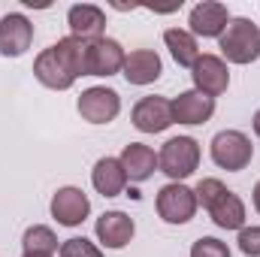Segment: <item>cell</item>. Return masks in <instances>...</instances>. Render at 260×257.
<instances>
[{"instance_id":"6da1fadb","label":"cell","mask_w":260,"mask_h":257,"mask_svg":"<svg viewBox=\"0 0 260 257\" xmlns=\"http://www.w3.org/2000/svg\"><path fill=\"white\" fill-rule=\"evenodd\" d=\"M197 203L209 212L215 227L221 230H242L245 227V203L236 191H230L221 179H200L197 182Z\"/></svg>"},{"instance_id":"4fadbf2b","label":"cell","mask_w":260,"mask_h":257,"mask_svg":"<svg viewBox=\"0 0 260 257\" xmlns=\"http://www.w3.org/2000/svg\"><path fill=\"white\" fill-rule=\"evenodd\" d=\"M124 58L127 52L121 49L118 40L112 37H100L88 43V76H115L124 70Z\"/></svg>"},{"instance_id":"7402d4cb","label":"cell","mask_w":260,"mask_h":257,"mask_svg":"<svg viewBox=\"0 0 260 257\" xmlns=\"http://www.w3.org/2000/svg\"><path fill=\"white\" fill-rule=\"evenodd\" d=\"M21 248H24V254H46V257H55L58 251H61L55 230L46 227V224H34V227H27L24 236H21Z\"/></svg>"},{"instance_id":"277c9868","label":"cell","mask_w":260,"mask_h":257,"mask_svg":"<svg viewBox=\"0 0 260 257\" xmlns=\"http://www.w3.org/2000/svg\"><path fill=\"white\" fill-rule=\"evenodd\" d=\"M209 154H212L215 167H221L227 173H242L254 157V145L242 130H221L212 136Z\"/></svg>"},{"instance_id":"7a4b0ae2","label":"cell","mask_w":260,"mask_h":257,"mask_svg":"<svg viewBox=\"0 0 260 257\" xmlns=\"http://www.w3.org/2000/svg\"><path fill=\"white\" fill-rule=\"evenodd\" d=\"M224 64H254L260 58V27L251 18H230L227 30L218 37Z\"/></svg>"},{"instance_id":"ffe728a7","label":"cell","mask_w":260,"mask_h":257,"mask_svg":"<svg viewBox=\"0 0 260 257\" xmlns=\"http://www.w3.org/2000/svg\"><path fill=\"white\" fill-rule=\"evenodd\" d=\"M164 43L173 55V61L179 67H194L200 58V46H197V37L185 27H167L164 30Z\"/></svg>"},{"instance_id":"2e32d148","label":"cell","mask_w":260,"mask_h":257,"mask_svg":"<svg viewBox=\"0 0 260 257\" xmlns=\"http://www.w3.org/2000/svg\"><path fill=\"white\" fill-rule=\"evenodd\" d=\"M160 73H164V64L154 49H133L124 58V70H121V76L130 85H151L160 79Z\"/></svg>"},{"instance_id":"ba28073f","label":"cell","mask_w":260,"mask_h":257,"mask_svg":"<svg viewBox=\"0 0 260 257\" xmlns=\"http://www.w3.org/2000/svg\"><path fill=\"white\" fill-rule=\"evenodd\" d=\"M230 18L233 15H230V9L224 3L203 0V3H197L194 9H191V15H188V30L194 37H203V40H218L227 30Z\"/></svg>"},{"instance_id":"d6986e66","label":"cell","mask_w":260,"mask_h":257,"mask_svg":"<svg viewBox=\"0 0 260 257\" xmlns=\"http://www.w3.org/2000/svg\"><path fill=\"white\" fill-rule=\"evenodd\" d=\"M91 185L94 191L103 194V197H118L127 188V176H124V167L118 157H100L91 170Z\"/></svg>"},{"instance_id":"44dd1931","label":"cell","mask_w":260,"mask_h":257,"mask_svg":"<svg viewBox=\"0 0 260 257\" xmlns=\"http://www.w3.org/2000/svg\"><path fill=\"white\" fill-rule=\"evenodd\" d=\"M52 49H55V55L61 58V64L70 70V76H73V79L88 76V40L64 37V40H58Z\"/></svg>"},{"instance_id":"8992f818","label":"cell","mask_w":260,"mask_h":257,"mask_svg":"<svg viewBox=\"0 0 260 257\" xmlns=\"http://www.w3.org/2000/svg\"><path fill=\"white\" fill-rule=\"evenodd\" d=\"M76 109H79V115H82L88 124H109V121H115L118 112H121V97H118L115 88L94 85V88H88V91L79 94Z\"/></svg>"},{"instance_id":"603a6c76","label":"cell","mask_w":260,"mask_h":257,"mask_svg":"<svg viewBox=\"0 0 260 257\" xmlns=\"http://www.w3.org/2000/svg\"><path fill=\"white\" fill-rule=\"evenodd\" d=\"M58 254L61 257H103V248L94 245L85 236H73V239H64L61 242V251Z\"/></svg>"},{"instance_id":"5b68a950","label":"cell","mask_w":260,"mask_h":257,"mask_svg":"<svg viewBox=\"0 0 260 257\" xmlns=\"http://www.w3.org/2000/svg\"><path fill=\"white\" fill-rule=\"evenodd\" d=\"M154 206H157L160 221H167V224H188L197 215V209H200L194 188H188L185 182H170V185H164V188L157 191Z\"/></svg>"},{"instance_id":"52a82bcc","label":"cell","mask_w":260,"mask_h":257,"mask_svg":"<svg viewBox=\"0 0 260 257\" xmlns=\"http://www.w3.org/2000/svg\"><path fill=\"white\" fill-rule=\"evenodd\" d=\"M191 79H194V91L212 100L230 88V70L221 61V55H200L197 64L191 67Z\"/></svg>"},{"instance_id":"d4e9b609","label":"cell","mask_w":260,"mask_h":257,"mask_svg":"<svg viewBox=\"0 0 260 257\" xmlns=\"http://www.w3.org/2000/svg\"><path fill=\"white\" fill-rule=\"evenodd\" d=\"M236 242L245 257H260V227H242Z\"/></svg>"},{"instance_id":"8fae6325","label":"cell","mask_w":260,"mask_h":257,"mask_svg":"<svg viewBox=\"0 0 260 257\" xmlns=\"http://www.w3.org/2000/svg\"><path fill=\"white\" fill-rule=\"evenodd\" d=\"M52 218L61 224V227H79L88 215H91V200L82 188H58L55 197H52Z\"/></svg>"},{"instance_id":"7c38bea8","label":"cell","mask_w":260,"mask_h":257,"mask_svg":"<svg viewBox=\"0 0 260 257\" xmlns=\"http://www.w3.org/2000/svg\"><path fill=\"white\" fill-rule=\"evenodd\" d=\"M94 233H97V239H100L103 248L121 251L124 245H130V239L136 236V224H133V218H130L127 212L112 209V212H103V215L97 218Z\"/></svg>"},{"instance_id":"9c48e42d","label":"cell","mask_w":260,"mask_h":257,"mask_svg":"<svg viewBox=\"0 0 260 257\" xmlns=\"http://www.w3.org/2000/svg\"><path fill=\"white\" fill-rule=\"evenodd\" d=\"M34 43V21L21 12H6L0 18V55L21 58Z\"/></svg>"},{"instance_id":"cb8c5ba5","label":"cell","mask_w":260,"mask_h":257,"mask_svg":"<svg viewBox=\"0 0 260 257\" xmlns=\"http://www.w3.org/2000/svg\"><path fill=\"white\" fill-rule=\"evenodd\" d=\"M191 257H233V254H230L227 242H221L215 236H203L191 245Z\"/></svg>"},{"instance_id":"9a60e30c","label":"cell","mask_w":260,"mask_h":257,"mask_svg":"<svg viewBox=\"0 0 260 257\" xmlns=\"http://www.w3.org/2000/svg\"><path fill=\"white\" fill-rule=\"evenodd\" d=\"M173 103V121L176 124H206L215 115V100L200 91H182Z\"/></svg>"},{"instance_id":"30bf717a","label":"cell","mask_w":260,"mask_h":257,"mask_svg":"<svg viewBox=\"0 0 260 257\" xmlns=\"http://www.w3.org/2000/svg\"><path fill=\"white\" fill-rule=\"evenodd\" d=\"M130 121L139 133H164L167 127H173V103L167 97H142L133 112H130Z\"/></svg>"},{"instance_id":"83f0119b","label":"cell","mask_w":260,"mask_h":257,"mask_svg":"<svg viewBox=\"0 0 260 257\" xmlns=\"http://www.w3.org/2000/svg\"><path fill=\"white\" fill-rule=\"evenodd\" d=\"M21 257H46V254H21Z\"/></svg>"},{"instance_id":"ac0fdd59","label":"cell","mask_w":260,"mask_h":257,"mask_svg":"<svg viewBox=\"0 0 260 257\" xmlns=\"http://www.w3.org/2000/svg\"><path fill=\"white\" fill-rule=\"evenodd\" d=\"M34 76H37L40 85H46V88H52V91H67V88H73V82H76V79L70 76V70L61 64V58L55 55L52 46L37 55V61H34Z\"/></svg>"},{"instance_id":"3957f363","label":"cell","mask_w":260,"mask_h":257,"mask_svg":"<svg viewBox=\"0 0 260 257\" xmlns=\"http://www.w3.org/2000/svg\"><path fill=\"white\" fill-rule=\"evenodd\" d=\"M200 167V142L194 136H170L157 151V170L170 176V182L191 179Z\"/></svg>"},{"instance_id":"484cf974","label":"cell","mask_w":260,"mask_h":257,"mask_svg":"<svg viewBox=\"0 0 260 257\" xmlns=\"http://www.w3.org/2000/svg\"><path fill=\"white\" fill-rule=\"evenodd\" d=\"M251 200H254V209H257V215H260V182L254 185V191H251Z\"/></svg>"},{"instance_id":"e0dca14e","label":"cell","mask_w":260,"mask_h":257,"mask_svg":"<svg viewBox=\"0 0 260 257\" xmlns=\"http://www.w3.org/2000/svg\"><path fill=\"white\" fill-rule=\"evenodd\" d=\"M121 167H124V176H127V182H145V179H151L154 173H157V154H154V148L151 145H145V142H130L124 145V151H121Z\"/></svg>"},{"instance_id":"5bb4252c","label":"cell","mask_w":260,"mask_h":257,"mask_svg":"<svg viewBox=\"0 0 260 257\" xmlns=\"http://www.w3.org/2000/svg\"><path fill=\"white\" fill-rule=\"evenodd\" d=\"M67 24H70V37L76 40H100L106 30V12L94 3H76L67 12Z\"/></svg>"},{"instance_id":"4316f807","label":"cell","mask_w":260,"mask_h":257,"mask_svg":"<svg viewBox=\"0 0 260 257\" xmlns=\"http://www.w3.org/2000/svg\"><path fill=\"white\" fill-rule=\"evenodd\" d=\"M251 127H254V133L260 136V109L254 112V118H251Z\"/></svg>"}]
</instances>
